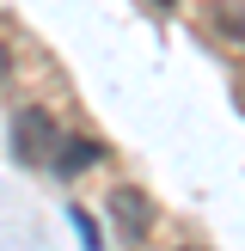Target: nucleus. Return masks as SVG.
<instances>
[{
    "label": "nucleus",
    "mask_w": 245,
    "mask_h": 251,
    "mask_svg": "<svg viewBox=\"0 0 245 251\" xmlns=\"http://www.w3.org/2000/svg\"><path fill=\"white\" fill-rule=\"evenodd\" d=\"M55 141H61V129H55V117H49L43 104H24L19 117H12V153H19L24 166H49Z\"/></svg>",
    "instance_id": "obj_1"
},
{
    "label": "nucleus",
    "mask_w": 245,
    "mask_h": 251,
    "mask_svg": "<svg viewBox=\"0 0 245 251\" xmlns=\"http://www.w3.org/2000/svg\"><path fill=\"white\" fill-rule=\"evenodd\" d=\"M110 221H117V233L129 245H141L147 233H153V202H147L135 184H117V190H110Z\"/></svg>",
    "instance_id": "obj_2"
},
{
    "label": "nucleus",
    "mask_w": 245,
    "mask_h": 251,
    "mask_svg": "<svg viewBox=\"0 0 245 251\" xmlns=\"http://www.w3.org/2000/svg\"><path fill=\"white\" fill-rule=\"evenodd\" d=\"M98 159H104V147H98V141H55L49 166H55V178H80V172L98 166Z\"/></svg>",
    "instance_id": "obj_3"
},
{
    "label": "nucleus",
    "mask_w": 245,
    "mask_h": 251,
    "mask_svg": "<svg viewBox=\"0 0 245 251\" xmlns=\"http://www.w3.org/2000/svg\"><path fill=\"white\" fill-rule=\"evenodd\" d=\"M208 25H215L227 43H239V49H245V12H239V6H215V12H208Z\"/></svg>",
    "instance_id": "obj_4"
},
{
    "label": "nucleus",
    "mask_w": 245,
    "mask_h": 251,
    "mask_svg": "<svg viewBox=\"0 0 245 251\" xmlns=\"http://www.w3.org/2000/svg\"><path fill=\"white\" fill-rule=\"evenodd\" d=\"M6 80H12V49L0 43V86H6Z\"/></svg>",
    "instance_id": "obj_5"
},
{
    "label": "nucleus",
    "mask_w": 245,
    "mask_h": 251,
    "mask_svg": "<svg viewBox=\"0 0 245 251\" xmlns=\"http://www.w3.org/2000/svg\"><path fill=\"white\" fill-rule=\"evenodd\" d=\"M153 6H178V0H153Z\"/></svg>",
    "instance_id": "obj_6"
},
{
    "label": "nucleus",
    "mask_w": 245,
    "mask_h": 251,
    "mask_svg": "<svg viewBox=\"0 0 245 251\" xmlns=\"http://www.w3.org/2000/svg\"><path fill=\"white\" fill-rule=\"evenodd\" d=\"M190 251H196V245H190Z\"/></svg>",
    "instance_id": "obj_7"
}]
</instances>
